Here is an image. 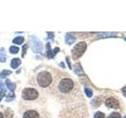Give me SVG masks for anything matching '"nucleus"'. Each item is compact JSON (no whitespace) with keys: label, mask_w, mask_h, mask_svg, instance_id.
<instances>
[{"label":"nucleus","mask_w":126,"mask_h":118,"mask_svg":"<svg viewBox=\"0 0 126 118\" xmlns=\"http://www.w3.org/2000/svg\"><path fill=\"white\" fill-rule=\"evenodd\" d=\"M37 85L41 88H47L52 84L53 76L49 71H41L35 77Z\"/></svg>","instance_id":"f257e3e1"},{"label":"nucleus","mask_w":126,"mask_h":118,"mask_svg":"<svg viewBox=\"0 0 126 118\" xmlns=\"http://www.w3.org/2000/svg\"><path fill=\"white\" fill-rule=\"evenodd\" d=\"M74 88V82L70 78H62L56 84V90L61 94H67L70 93Z\"/></svg>","instance_id":"f03ea898"},{"label":"nucleus","mask_w":126,"mask_h":118,"mask_svg":"<svg viewBox=\"0 0 126 118\" xmlns=\"http://www.w3.org/2000/svg\"><path fill=\"white\" fill-rule=\"evenodd\" d=\"M21 96L26 101H34L39 97V92L36 89L32 88H26L22 90Z\"/></svg>","instance_id":"7ed1b4c3"},{"label":"nucleus","mask_w":126,"mask_h":118,"mask_svg":"<svg viewBox=\"0 0 126 118\" xmlns=\"http://www.w3.org/2000/svg\"><path fill=\"white\" fill-rule=\"evenodd\" d=\"M86 50H87V43L85 42H80L77 43L72 50L73 58L74 60H77L78 58H80L84 54Z\"/></svg>","instance_id":"20e7f679"},{"label":"nucleus","mask_w":126,"mask_h":118,"mask_svg":"<svg viewBox=\"0 0 126 118\" xmlns=\"http://www.w3.org/2000/svg\"><path fill=\"white\" fill-rule=\"evenodd\" d=\"M30 45H31V48L34 52H40L43 49V44L39 40V39L34 36V35H32L30 37Z\"/></svg>","instance_id":"39448f33"},{"label":"nucleus","mask_w":126,"mask_h":118,"mask_svg":"<svg viewBox=\"0 0 126 118\" xmlns=\"http://www.w3.org/2000/svg\"><path fill=\"white\" fill-rule=\"evenodd\" d=\"M22 118H40V115L35 109H27L23 113Z\"/></svg>","instance_id":"423d86ee"},{"label":"nucleus","mask_w":126,"mask_h":118,"mask_svg":"<svg viewBox=\"0 0 126 118\" xmlns=\"http://www.w3.org/2000/svg\"><path fill=\"white\" fill-rule=\"evenodd\" d=\"M59 51H60V49L58 47H55L53 50H51L50 43H47V57L48 58H53Z\"/></svg>","instance_id":"0eeeda50"},{"label":"nucleus","mask_w":126,"mask_h":118,"mask_svg":"<svg viewBox=\"0 0 126 118\" xmlns=\"http://www.w3.org/2000/svg\"><path fill=\"white\" fill-rule=\"evenodd\" d=\"M106 106H108L110 108H113V109H117L119 107V102L118 101L114 98H109L106 99Z\"/></svg>","instance_id":"6e6552de"},{"label":"nucleus","mask_w":126,"mask_h":118,"mask_svg":"<svg viewBox=\"0 0 126 118\" xmlns=\"http://www.w3.org/2000/svg\"><path fill=\"white\" fill-rule=\"evenodd\" d=\"M76 40V37L71 33H67L65 35V43L68 45H71L72 43H73Z\"/></svg>","instance_id":"1a4fd4ad"},{"label":"nucleus","mask_w":126,"mask_h":118,"mask_svg":"<svg viewBox=\"0 0 126 118\" xmlns=\"http://www.w3.org/2000/svg\"><path fill=\"white\" fill-rule=\"evenodd\" d=\"M21 61L20 60L19 58H14L13 60L11 61V63H10V66L12 69H17V67L21 65Z\"/></svg>","instance_id":"9d476101"},{"label":"nucleus","mask_w":126,"mask_h":118,"mask_svg":"<svg viewBox=\"0 0 126 118\" xmlns=\"http://www.w3.org/2000/svg\"><path fill=\"white\" fill-rule=\"evenodd\" d=\"M6 85L8 88V89L10 90L11 91H14V90L16 89V84H14L13 82H11L10 80H8V79L6 80Z\"/></svg>","instance_id":"9b49d317"},{"label":"nucleus","mask_w":126,"mask_h":118,"mask_svg":"<svg viewBox=\"0 0 126 118\" xmlns=\"http://www.w3.org/2000/svg\"><path fill=\"white\" fill-rule=\"evenodd\" d=\"M6 54L4 48L0 49V61L1 62H6Z\"/></svg>","instance_id":"f8f14e48"},{"label":"nucleus","mask_w":126,"mask_h":118,"mask_svg":"<svg viewBox=\"0 0 126 118\" xmlns=\"http://www.w3.org/2000/svg\"><path fill=\"white\" fill-rule=\"evenodd\" d=\"M24 40H25V39L22 36H18V37H16L15 39H14L13 40V43L14 44H17V45H21L24 43Z\"/></svg>","instance_id":"ddd939ff"},{"label":"nucleus","mask_w":126,"mask_h":118,"mask_svg":"<svg viewBox=\"0 0 126 118\" xmlns=\"http://www.w3.org/2000/svg\"><path fill=\"white\" fill-rule=\"evenodd\" d=\"M6 89L4 88V85L2 84H0V102L2 101V99L4 98L6 94Z\"/></svg>","instance_id":"4468645a"},{"label":"nucleus","mask_w":126,"mask_h":118,"mask_svg":"<svg viewBox=\"0 0 126 118\" xmlns=\"http://www.w3.org/2000/svg\"><path fill=\"white\" fill-rule=\"evenodd\" d=\"M74 71H75V73H76L77 74H78V75L84 74V73H83V70H82V69H81V67H80V64L75 65Z\"/></svg>","instance_id":"2eb2a0df"},{"label":"nucleus","mask_w":126,"mask_h":118,"mask_svg":"<svg viewBox=\"0 0 126 118\" xmlns=\"http://www.w3.org/2000/svg\"><path fill=\"white\" fill-rule=\"evenodd\" d=\"M14 98H15V94L13 91H10L9 94H7V96H6V102H11V101H13L14 99Z\"/></svg>","instance_id":"dca6fc26"},{"label":"nucleus","mask_w":126,"mask_h":118,"mask_svg":"<svg viewBox=\"0 0 126 118\" xmlns=\"http://www.w3.org/2000/svg\"><path fill=\"white\" fill-rule=\"evenodd\" d=\"M10 52L11 54H17L18 53V51H19V47L17 46H11L10 47Z\"/></svg>","instance_id":"f3484780"},{"label":"nucleus","mask_w":126,"mask_h":118,"mask_svg":"<svg viewBox=\"0 0 126 118\" xmlns=\"http://www.w3.org/2000/svg\"><path fill=\"white\" fill-rule=\"evenodd\" d=\"M11 73L12 72L10 70H4V71H2V72L0 73V78H4L7 76H9V75L11 74Z\"/></svg>","instance_id":"a211bd4d"},{"label":"nucleus","mask_w":126,"mask_h":118,"mask_svg":"<svg viewBox=\"0 0 126 118\" xmlns=\"http://www.w3.org/2000/svg\"><path fill=\"white\" fill-rule=\"evenodd\" d=\"M84 91H85V94H86V95L88 96V98H92V95H93V92H92V90L88 88H85L84 89Z\"/></svg>","instance_id":"6ab92c4d"},{"label":"nucleus","mask_w":126,"mask_h":118,"mask_svg":"<svg viewBox=\"0 0 126 118\" xmlns=\"http://www.w3.org/2000/svg\"><path fill=\"white\" fill-rule=\"evenodd\" d=\"M116 33H113V32H103V33H101L99 37H109V36H113Z\"/></svg>","instance_id":"aec40b11"},{"label":"nucleus","mask_w":126,"mask_h":118,"mask_svg":"<svg viewBox=\"0 0 126 118\" xmlns=\"http://www.w3.org/2000/svg\"><path fill=\"white\" fill-rule=\"evenodd\" d=\"M94 118H106L105 117V114L102 112H97L95 114H94Z\"/></svg>","instance_id":"412c9836"},{"label":"nucleus","mask_w":126,"mask_h":118,"mask_svg":"<svg viewBox=\"0 0 126 118\" xmlns=\"http://www.w3.org/2000/svg\"><path fill=\"white\" fill-rule=\"evenodd\" d=\"M109 118H121V115H120L119 113L114 112V113H112L111 114H110Z\"/></svg>","instance_id":"4be33fe9"},{"label":"nucleus","mask_w":126,"mask_h":118,"mask_svg":"<svg viewBox=\"0 0 126 118\" xmlns=\"http://www.w3.org/2000/svg\"><path fill=\"white\" fill-rule=\"evenodd\" d=\"M28 49V44H25V45H24L23 46V48H22V57L24 58L25 57V55L26 54V50Z\"/></svg>","instance_id":"5701e85b"},{"label":"nucleus","mask_w":126,"mask_h":118,"mask_svg":"<svg viewBox=\"0 0 126 118\" xmlns=\"http://www.w3.org/2000/svg\"><path fill=\"white\" fill-rule=\"evenodd\" d=\"M54 37V32H47V39H53Z\"/></svg>","instance_id":"b1692460"},{"label":"nucleus","mask_w":126,"mask_h":118,"mask_svg":"<svg viewBox=\"0 0 126 118\" xmlns=\"http://www.w3.org/2000/svg\"><path fill=\"white\" fill-rule=\"evenodd\" d=\"M121 91H122V93H123L124 95L126 96V86H125L124 88L121 89Z\"/></svg>","instance_id":"393cba45"},{"label":"nucleus","mask_w":126,"mask_h":118,"mask_svg":"<svg viewBox=\"0 0 126 118\" xmlns=\"http://www.w3.org/2000/svg\"><path fill=\"white\" fill-rule=\"evenodd\" d=\"M66 61H67V63H68V65H69V68L71 69H72V67H71V65H70V61H69V57H67L66 58Z\"/></svg>","instance_id":"a878e982"},{"label":"nucleus","mask_w":126,"mask_h":118,"mask_svg":"<svg viewBox=\"0 0 126 118\" xmlns=\"http://www.w3.org/2000/svg\"><path fill=\"white\" fill-rule=\"evenodd\" d=\"M0 118H4V116H3V114L2 113H0Z\"/></svg>","instance_id":"bb28decb"},{"label":"nucleus","mask_w":126,"mask_h":118,"mask_svg":"<svg viewBox=\"0 0 126 118\" xmlns=\"http://www.w3.org/2000/svg\"><path fill=\"white\" fill-rule=\"evenodd\" d=\"M123 118H126V116H125V117H124Z\"/></svg>","instance_id":"cd10ccee"},{"label":"nucleus","mask_w":126,"mask_h":118,"mask_svg":"<svg viewBox=\"0 0 126 118\" xmlns=\"http://www.w3.org/2000/svg\"><path fill=\"white\" fill-rule=\"evenodd\" d=\"M125 40H126V38H125Z\"/></svg>","instance_id":"c85d7f7f"}]
</instances>
